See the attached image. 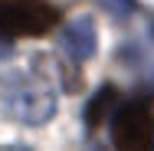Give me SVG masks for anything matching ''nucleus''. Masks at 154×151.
Wrapping results in <instances>:
<instances>
[{
  "label": "nucleus",
  "instance_id": "nucleus-5",
  "mask_svg": "<svg viewBox=\"0 0 154 151\" xmlns=\"http://www.w3.org/2000/svg\"><path fill=\"white\" fill-rule=\"evenodd\" d=\"M118 95H115V89H102L98 95L92 99V105H89V112H85V121L92 125V128H98L102 125V118H105V112L112 109V102H115Z\"/></svg>",
  "mask_w": 154,
  "mask_h": 151
},
{
  "label": "nucleus",
  "instance_id": "nucleus-7",
  "mask_svg": "<svg viewBox=\"0 0 154 151\" xmlns=\"http://www.w3.org/2000/svg\"><path fill=\"white\" fill-rule=\"evenodd\" d=\"M10 151H30V148H23V145H17V148H10Z\"/></svg>",
  "mask_w": 154,
  "mask_h": 151
},
{
  "label": "nucleus",
  "instance_id": "nucleus-3",
  "mask_svg": "<svg viewBox=\"0 0 154 151\" xmlns=\"http://www.w3.org/2000/svg\"><path fill=\"white\" fill-rule=\"evenodd\" d=\"M115 151H154V115L144 105H125L112 118Z\"/></svg>",
  "mask_w": 154,
  "mask_h": 151
},
{
  "label": "nucleus",
  "instance_id": "nucleus-4",
  "mask_svg": "<svg viewBox=\"0 0 154 151\" xmlns=\"http://www.w3.org/2000/svg\"><path fill=\"white\" fill-rule=\"evenodd\" d=\"M62 49L72 62H85L95 56L98 49V36H95V23L92 17H75L72 23H66L62 30Z\"/></svg>",
  "mask_w": 154,
  "mask_h": 151
},
{
  "label": "nucleus",
  "instance_id": "nucleus-2",
  "mask_svg": "<svg viewBox=\"0 0 154 151\" xmlns=\"http://www.w3.org/2000/svg\"><path fill=\"white\" fill-rule=\"evenodd\" d=\"M59 23V10L43 0H3L0 3V36H43Z\"/></svg>",
  "mask_w": 154,
  "mask_h": 151
},
{
  "label": "nucleus",
  "instance_id": "nucleus-6",
  "mask_svg": "<svg viewBox=\"0 0 154 151\" xmlns=\"http://www.w3.org/2000/svg\"><path fill=\"white\" fill-rule=\"evenodd\" d=\"M10 56H13V43L0 36V59H10Z\"/></svg>",
  "mask_w": 154,
  "mask_h": 151
},
{
  "label": "nucleus",
  "instance_id": "nucleus-1",
  "mask_svg": "<svg viewBox=\"0 0 154 151\" xmlns=\"http://www.w3.org/2000/svg\"><path fill=\"white\" fill-rule=\"evenodd\" d=\"M0 92H3L7 112L26 125H39L56 112L53 92L43 82H30L26 76H0Z\"/></svg>",
  "mask_w": 154,
  "mask_h": 151
},
{
  "label": "nucleus",
  "instance_id": "nucleus-9",
  "mask_svg": "<svg viewBox=\"0 0 154 151\" xmlns=\"http://www.w3.org/2000/svg\"><path fill=\"white\" fill-rule=\"evenodd\" d=\"M151 86H154V79H151Z\"/></svg>",
  "mask_w": 154,
  "mask_h": 151
},
{
  "label": "nucleus",
  "instance_id": "nucleus-8",
  "mask_svg": "<svg viewBox=\"0 0 154 151\" xmlns=\"http://www.w3.org/2000/svg\"><path fill=\"white\" fill-rule=\"evenodd\" d=\"M151 36H154V27H151Z\"/></svg>",
  "mask_w": 154,
  "mask_h": 151
}]
</instances>
